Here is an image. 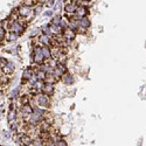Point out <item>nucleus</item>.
<instances>
[{
	"instance_id": "nucleus-1",
	"label": "nucleus",
	"mask_w": 146,
	"mask_h": 146,
	"mask_svg": "<svg viewBox=\"0 0 146 146\" xmlns=\"http://www.w3.org/2000/svg\"><path fill=\"white\" fill-rule=\"evenodd\" d=\"M44 61H46V58L42 55L41 46L34 47V49H33V62L35 64H38V66H42L44 63Z\"/></svg>"
},
{
	"instance_id": "nucleus-2",
	"label": "nucleus",
	"mask_w": 146,
	"mask_h": 146,
	"mask_svg": "<svg viewBox=\"0 0 146 146\" xmlns=\"http://www.w3.org/2000/svg\"><path fill=\"white\" fill-rule=\"evenodd\" d=\"M35 102L40 108H48L50 104V100H49V96L44 95L43 92H40L38 95H35Z\"/></svg>"
},
{
	"instance_id": "nucleus-3",
	"label": "nucleus",
	"mask_w": 146,
	"mask_h": 146,
	"mask_svg": "<svg viewBox=\"0 0 146 146\" xmlns=\"http://www.w3.org/2000/svg\"><path fill=\"white\" fill-rule=\"evenodd\" d=\"M25 25H23L22 22H20V21H18V20H13L11 22V26H9V29H11V32H13V33H17L18 35L19 34H22L23 33V31H25Z\"/></svg>"
},
{
	"instance_id": "nucleus-4",
	"label": "nucleus",
	"mask_w": 146,
	"mask_h": 146,
	"mask_svg": "<svg viewBox=\"0 0 146 146\" xmlns=\"http://www.w3.org/2000/svg\"><path fill=\"white\" fill-rule=\"evenodd\" d=\"M19 15L22 17V18H27V20L31 19V17L33 15V12H32V8L27 5H22L19 7Z\"/></svg>"
},
{
	"instance_id": "nucleus-5",
	"label": "nucleus",
	"mask_w": 146,
	"mask_h": 146,
	"mask_svg": "<svg viewBox=\"0 0 146 146\" xmlns=\"http://www.w3.org/2000/svg\"><path fill=\"white\" fill-rule=\"evenodd\" d=\"M67 72V68H66V66L64 64H60V63H57V66L54 68V71H53V75H54V77L56 78V80H58V78H62V76Z\"/></svg>"
},
{
	"instance_id": "nucleus-6",
	"label": "nucleus",
	"mask_w": 146,
	"mask_h": 146,
	"mask_svg": "<svg viewBox=\"0 0 146 146\" xmlns=\"http://www.w3.org/2000/svg\"><path fill=\"white\" fill-rule=\"evenodd\" d=\"M43 119H44V117H42V116H40V115H38V113L33 112V113L27 118V121H28V124H29V125L35 126V125L40 124Z\"/></svg>"
},
{
	"instance_id": "nucleus-7",
	"label": "nucleus",
	"mask_w": 146,
	"mask_h": 146,
	"mask_svg": "<svg viewBox=\"0 0 146 146\" xmlns=\"http://www.w3.org/2000/svg\"><path fill=\"white\" fill-rule=\"evenodd\" d=\"M75 38H76V32L71 31V29H69V28H67V29L63 31V39L66 40V42H67L68 44H70L71 41L74 40Z\"/></svg>"
},
{
	"instance_id": "nucleus-8",
	"label": "nucleus",
	"mask_w": 146,
	"mask_h": 146,
	"mask_svg": "<svg viewBox=\"0 0 146 146\" xmlns=\"http://www.w3.org/2000/svg\"><path fill=\"white\" fill-rule=\"evenodd\" d=\"M87 14H88V9H87V7L86 6H77V8H76V12H75V19H77V20H80V19H82V18H84V17H87Z\"/></svg>"
},
{
	"instance_id": "nucleus-9",
	"label": "nucleus",
	"mask_w": 146,
	"mask_h": 146,
	"mask_svg": "<svg viewBox=\"0 0 146 146\" xmlns=\"http://www.w3.org/2000/svg\"><path fill=\"white\" fill-rule=\"evenodd\" d=\"M20 144L22 146H31L33 144V138L31 135H27V133H21V140Z\"/></svg>"
},
{
	"instance_id": "nucleus-10",
	"label": "nucleus",
	"mask_w": 146,
	"mask_h": 146,
	"mask_svg": "<svg viewBox=\"0 0 146 146\" xmlns=\"http://www.w3.org/2000/svg\"><path fill=\"white\" fill-rule=\"evenodd\" d=\"M39 41H40L41 46H48V47L53 46V39H52V36H48V35L41 34V35H40V38H39Z\"/></svg>"
},
{
	"instance_id": "nucleus-11",
	"label": "nucleus",
	"mask_w": 146,
	"mask_h": 146,
	"mask_svg": "<svg viewBox=\"0 0 146 146\" xmlns=\"http://www.w3.org/2000/svg\"><path fill=\"white\" fill-rule=\"evenodd\" d=\"M21 112H22V116H23V117H25V116L29 117V116L34 112V109H33V106H32L31 104H25V105H22Z\"/></svg>"
},
{
	"instance_id": "nucleus-12",
	"label": "nucleus",
	"mask_w": 146,
	"mask_h": 146,
	"mask_svg": "<svg viewBox=\"0 0 146 146\" xmlns=\"http://www.w3.org/2000/svg\"><path fill=\"white\" fill-rule=\"evenodd\" d=\"M41 52H42V55L46 60H49L52 58L53 56V52L50 49V47H48V46H41Z\"/></svg>"
},
{
	"instance_id": "nucleus-13",
	"label": "nucleus",
	"mask_w": 146,
	"mask_h": 146,
	"mask_svg": "<svg viewBox=\"0 0 146 146\" xmlns=\"http://www.w3.org/2000/svg\"><path fill=\"white\" fill-rule=\"evenodd\" d=\"M42 92L47 96H50L54 94V84H50V83H44L43 86V89H42Z\"/></svg>"
},
{
	"instance_id": "nucleus-14",
	"label": "nucleus",
	"mask_w": 146,
	"mask_h": 146,
	"mask_svg": "<svg viewBox=\"0 0 146 146\" xmlns=\"http://www.w3.org/2000/svg\"><path fill=\"white\" fill-rule=\"evenodd\" d=\"M78 23H80V28H83V29H87L90 27V20L88 17H84V18L80 19Z\"/></svg>"
},
{
	"instance_id": "nucleus-15",
	"label": "nucleus",
	"mask_w": 146,
	"mask_h": 146,
	"mask_svg": "<svg viewBox=\"0 0 146 146\" xmlns=\"http://www.w3.org/2000/svg\"><path fill=\"white\" fill-rule=\"evenodd\" d=\"M76 8H77V6L75 4L69 3V4H67L64 6V12H66L67 14H74L75 12H76Z\"/></svg>"
},
{
	"instance_id": "nucleus-16",
	"label": "nucleus",
	"mask_w": 146,
	"mask_h": 146,
	"mask_svg": "<svg viewBox=\"0 0 146 146\" xmlns=\"http://www.w3.org/2000/svg\"><path fill=\"white\" fill-rule=\"evenodd\" d=\"M62 81L64 84H67V86H71V84L74 83V77L71 76L70 72H66V74L62 76Z\"/></svg>"
},
{
	"instance_id": "nucleus-17",
	"label": "nucleus",
	"mask_w": 146,
	"mask_h": 146,
	"mask_svg": "<svg viewBox=\"0 0 146 146\" xmlns=\"http://www.w3.org/2000/svg\"><path fill=\"white\" fill-rule=\"evenodd\" d=\"M7 120H8V123L17 120V109H9L8 115H7Z\"/></svg>"
},
{
	"instance_id": "nucleus-18",
	"label": "nucleus",
	"mask_w": 146,
	"mask_h": 146,
	"mask_svg": "<svg viewBox=\"0 0 146 146\" xmlns=\"http://www.w3.org/2000/svg\"><path fill=\"white\" fill-rule=\"evenodd\" d=\"M34 75V72L32 71V69H26L25 71L22 72V82H27V81H29L31 78H32V76Z\"/></svg>"
},
{
	"instance_id": "nucleus-19",
	"label": "nucleus",
	"mask_w": 146,
	"mask_h": 146,
	"mask_svg": "<svg viewBox=\"0 0 146 146\" xmlns=\"http://www.w3.org/2000/svg\"><path fill=\"white\" fill-rule=\"evenodd\" d=\"M35 75H36V77H38L39 81H44L46 77H47V72L43 71L42 69H38L35 71Z\"/></svg>"
},
{
	"instance_id": "nucleus-20",
	"label": "nucleus",
	"mask_w": 146,
	"mask_h": 146,
	"mask_svg": "<svg viewBox=\"0 0 146 146\" xmlns=\"http://www.w3.org/2000/svg\"><path fill=\"white\" fill-rule=\"evenodd\" d=\"M41 32H42V34H44V35H48V36H52V35H54V34H53V32H52L50 25H44V26H42V28H41Z\"/></svg>"
},
{
	"instance_id": "nucleus-21",
	"label": "nucleus",
	"mask_w": 146,
	"mask_h": 146,
	"mask_svg": "<svg viewBox=\"0 0 146 146\" xmlns=\"http://www.w3.org/2000/svg\"><path fill=\"white\" fill-rule=\"evenodd\" d=\"M19 38V35L17 33H13V32H11L7 34V41L8 42H13V41H17Z\"/></svg>"
},
{
	"instance_id": "nucleus-22",
	"label": "nucleus",
	"mask_w": 146,
	"mask_h": 146,
	"mask_svg": "<svg viewBox=\"0 0 146 146\" xmlns=\"http://www.w3.org/2000/svg\"><path fill=\"white\" fill-rule=\"evenodd\" d=\"M32 145L33 146H43L44 145V140L42 138H40V137H35L33 139V144Z\"/></svg>"
},
{
	"instance_id": "nucleus-23",
	"label": "nucleus",
	"mask_w": 146,
	"mask_h": 146,
	"mask_svg": "<svg viewBox=\"0 0 146 146\" xmlns=\"http://www.w3.org/2000/svg\"><path fill=\"white\" fill-rule=\"evenodd\" d=\"M56 81V78L54 77L53 74H47V77L44 80V83H50V84H54V82Z\"/></svg>"
},
{
	"instance_id": "nucleus-24",
	"label": "nucleus",
	"mask_w": 146,
	"mask_h": 146,
	"mask_svg": "<svg viewBox=\"0 0 146 146\" xmlns=\"http://www.w3.org/2000/svg\"><path fill=\"white\" fill-rule=\"evenodd\" d=\"M62 15H60V14H57V15H55L53 19H52V25H60V22H61V20H62Z\"/></svg>"
},
{
	"instance_id": "nucleus-25",
	"label": "nucleus",
	"mask_w": 146,
	"mask_h": 146,
	"mask_svg": "<svg viewBox=\"0 0 146 146\" xmlns=\"http://www.w3.org/2000/svg\"><path fill=\"white\" fill-rule=\"evenodd\" d=\"M9 126H11V131L12 132H14V133H18V129H19V125L17 123V120L15 121H12V123H8Z\"/></svg>"
},
{
	"instance_id": "nucleus-26",
	"label": "nucleus",
	"mask_w": 146,
	"mask_h": 146,
	"mask_svg": "<svg viewBox=\"0 0 146 146\" xmlns=\"http://www.w3.org/2000/svg\"><path fill=\"white\" fill-rule=\"evenodd\" d=\"M66 61H67L66 54H61V55L58 56V58H57V62H58L60 64H66Z\"/></svg>"
},
{
	"instance_id": "nucleus-27",
	"label": "nucleus",
	"mask_w": 146,
	"mask_h": 146,
	"mask_svg": "<svg viewBox=\"0 0 146 146\" xmlns=\"http://www.w3.org/2000/svg\"><path fill=\"white\" fill-rule=\"evenodd\" d=\"M55 146H68V144H67V141L64 140V139H58L56 143H55Z\"/></svg>"
},
{
	"instance_id": "nucleus-28",
	"label": "nucleus",
	"mask_w": 146,
	"mask_h": 146,
	"mask_svg": "<svg viewBox=\"0 0 146 146\" xmlns=\"http://www.w3.org/2000/svg\"><path fill=\"white\" fill-rule=\"evenodd\" d=\"M3 71H4V74H6V75H9V74H12V72H13V69H12V68H9L8 66H5V67L3 68Z\"/></svg>"
},
{
	"instance_id": "nucleus-29",
	"label": "nucleus",
	"mask_w": 146,
	"mask_h": 146,
	"mask_svg": "<svg viewBox=\"0 0 146 146\" xmlns=\"http://www.w3.org/2000/svg\"><path fill=\"white\" fill-rule=\"evenodd\" d=\"M5 34H6V31L4 27H0V41H1L4 38H5Z\"/></svg>"
},
{
	"instance_id": "nucleus-30",
	"label": "nucleus",
	"mask_w": 146,
	"mask_h": 146,
	"mask_svg": "<svg viewBox=\"0 0 146 146\" xmlns=\"http://www.w3.org/2000/svg\"><path fill=\"white\" fill-rule=\"evenodd\" d=\"M3 136H4L5 139H9L11 138V132L9 131H4L3 132Z\"/></svg>"
},
{
	"instance_id": "nucleus-31",
	"label": "nucleus",
	"mask_w": 146,
	"mask_h": 146,
	"mask_svg": "<svg viewBox=\"0 0 146 146\" xmlns=\"http://www.w3.org/2000/svg\"><path fill=\"white\" fill-rule=\"evenodd\" d=\"M18 94H19V89L17 88V89H14L13 91H12V94H11V97H12V98H14V97H17V96H18Z\"/></svg>"
},
{
	"instance_id": "nucleus-32",
	"label": "nucleus",
	"mask_w": 146,
	"mask_h": 146,
	"mask_svg": "<svg viewBox=\"0 0 146 146\" xmlns=\"http://www.w3.org/2000/svg\"><path fill=\"white\" fill-rule=\"evenodd\" d=\"M53 14H54V13H53V11H52V9H48V11H46L44 13H43L44 17H52Z\"/></svg>"
},
{
	"instance_id": "nucleus-33",
	"label": "nucleus",
	"mask_w": 146,
	"mask_h": 146,
	"mask_svg": "<svg viewBox=\"0 0 146 146\" xmlns=\"http://www.w3.org/2000/svg\"><path fill=\"white\" fill-rule=\"evenodd\" d=\"M55 5V0H49V3H48V7H52Z\"/></svg>"
},
{
	"instance_id": "nucleus-34",
	"label": "nucleus",
	"mask_w": 146,
	"mask_h": 146,
	"mask_svg": "<svg viewBox=\"0 0 146 146\" xmlns=\"http://www.w3.org/2000/svg\"><path fill=\"white\" fill-rule=\"evenodd\" d=\"M39 32H40V29H35V31H33V32H32V36H36Z\"/></svg>"
},
{
	"instance_id": "nucleus-35",
	"label": "nucleus",
	"mask_w": 146,
	"mask_h": 146,
	"mask_svg": "<svg viewBox=\"0 0 146 146\" xmlns=\"http://www.w3.org/2000/svg\"><path fill=\"white\" fill-rule=\"evenodd\" d=\"M143 145V138H140L138 141H137V146H141Z\"/></svg>"
},
{
	"instance_id": "nucleus-36",
	"label": "nucleus",
	"mask_w": 146,
	"mask_h": 146,
	"mask_svg": "<svg viewBox=\"0 0 146 146\" xmlns=\"http://www.w3.org/2000/svg\"><path fill=\"white\" fill-rule=\"evenodd\" d=\"M47 0H40V3H46Z\"/></svg>"
},
{
	"instance_id": "nucleus-37",
	"label": "nucleus",
	"mask_w": 146,
	"mask_h": 146,
	"mask_svg": "<svg viewBox=\"0 0 146 146\" xmlns=\"http://www.w3.org/2000/svg\"><path fill=\"white\" fill-rule=\"evenodd\" d=\"M0 146H5V145H0Z\"/></svg>"
},
{
	"instance_id": "nucleus-38",
	"label": "nucleus",
	"mask_w": 146,
	"mask_h": 146,
	"mask_svg": "<svg viewBox=\"0 0 146 146\" xmlns=\"http://www.w3.org/2000/svg\"><path fill=\"white\" fill-rule=\"evenodd\" d=\"M43 146H44V145H43Z\"/></svg>"
}]
</instances>
